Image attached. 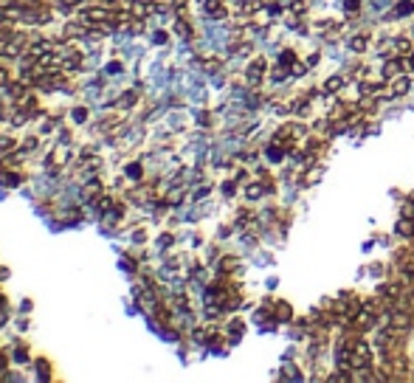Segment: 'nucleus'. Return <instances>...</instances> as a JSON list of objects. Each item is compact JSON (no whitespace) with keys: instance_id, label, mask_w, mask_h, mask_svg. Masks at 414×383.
Returning a JSON list of instances; mask_svg holds the SVG:
<instances>
[{"instance_id":"2","label":"nucleus","mask_w":414,"mask_h":383,"mask_svg":"<svg viewBox=\"0 0 414 383\" xmlns=\"http://www.w3.org/2000/svg\"><path fill=\"white\" fill-rule=\"evenodd\" d=\"M56 12H60V14H71V3H68V0H65V3H56Z\"/></svg>"},{"instance_id":"1","label":"nucleus","mask_w":414,"mask_h":383,"mask_svg":"<svg viewBox=\"0 0 414 383\" xmlns=\"http://www.w3.org/2000/svg\"><path fill=\"white\" fill-rule=\"evenodd\" d=\"M127 12H130V17H146V12H150V6H146V3H144V0H133V3H130V9H127Z\"/></svg>"}]
</instances>
